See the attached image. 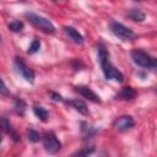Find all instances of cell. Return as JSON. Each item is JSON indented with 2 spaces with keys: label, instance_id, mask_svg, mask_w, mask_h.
I'll return each mask as SVG.
<instances>
[{
  "label": "cell",
  "instance_id": "1",
  "mask_svg": "<svg viewBox=\"0 0 157 157\" xmlns=\"http://www.w3.org/2000/svg\"><path fill=\"white\" fill-rule=\"evenodd\" d=\"M98 60L107 80H115L118 82H121L124 80V75L109 61V53L103 44L98 45Z\"/></svg>",
  "mask_w": 157,
  "mask_h": 157
},
{
  "label": "cell",
  "instance_id": "2",
  "mask_svg": "<svg viewBox=\"0 0 157 157\" xmlns=\"http://www.w3.org/2000/svg\"><path fill=\"white\" fill-rule=\"evenodd\" d=\"M25 16L34 27H37L42 32H45V33H54L55 32V26L48 18L39 16L37 13H33V12H27Z\"/></svg>",
  "mask_w": 157,
  "mask_h": 157
},
{
  "label": "cell",
  "instance_id": "3",
  "mask_svg": "<svg viewBox=\"0 0 157 157\" xmlns=\"http://www.w3.org/2000/svg\"><path fill=\"white\" fill-rule=\"evenodd\" d=\"M131 59L134 60V63L141 67H147V69H155L157 65V61L153 56H151L148 53L140 50V49H135L131 52Z\"/></svg>",
  "mask_w": 157,
  "mask_h": 157
},
{
  "label": "cell",
  "instance_id": "4",
  "mask_svg": "<svg viewBox=\"0 0 157 157\" xmlns=\"http://www.w3.org/2000/svg\"><path fill=\"white\" fill-rule=\"evenodd\" d=\"M109 27H110V31L113 32V34L123 40H131L136 37V34L129 27L124 26L123 23H120L118 21H110Z\"/></svg>",
  "mask_w": 157,
  "mask_h": 157
},
{
  "label": "cell",
  "instance_id": "5",
  "mask_svg": "<svg viewBox=\"0 0 157 157\" xmlns=\"http://www.w3.org/2000/svg\"><path fill=\"white\" fill-rule=\"evenodd\" d=\"M42 139H43V146L45 151H48L49 153H56L61 148V144L53 131L45 132Z\"/></svg>",
  "mask_w": 157,
  "mask_h": 157
},
{
  "label": "cell",
  "instance_id": "6",
  "mask_svg": "<svg viewBox=\"0 0 157 157\" xmlns=\"http://www.w3.org/2000/svg\"><path fill=\"white\" fill-rule=\"evenodd\" d=\"M13 64H15L16 71H17L27 82H29V83H33V82H34V72H33V70L29 69V67L26 65V63H25L21 58H16Z\"/></svg>",
  "mask_w": 157,
  "mask_h": 157
},
{
  "label": "cell",
  "instance_id": "7",
  "mask_svg": "<svg viewBox=\"0 0 157 157\" xmlns=\"http://www.w3.org/2000/svg\"><path fill=\"white\" fill-rule=\"evenodd\" d=\"M134 124H135V121H134L132 117H130V115H121L113 121V126L119 131L129 130L134 126Z\"/></svg>",
  "mask_w": 157,
  "mask_h": 157
},
{
  "label": "cell",
  "instance_id": "8",
  "mask_svg": "<svg viewBox=\"0 0 157 157\" xmlns=\"http://www.w3.org/2000/svg\"><path fill=\"white\" fill-rule=\"evenodd\" d=\"M75 91L78 92L83 98H86L93 103H101L99 96L94 91H92V88H90L88 86H77V87H75Z\"/></svg>",
  "mask_w": 157,
  "mask_h": 157
},
{
  "label": "cell",
  "instance_id": "9",
  "mask_svg": "<svg viewBox=\"0 0 157 157\" xmlns=\"http://www.w3.org/2000/svg\"><path fill=\"white\" fill-rule=\"evenodd\" d=\"M64 29H65V32L69 34V37H70L75 43H77V44H83V42H85L83 36H82L77 29H75V28L71 27V26H65Z\"/></svg>",
  "mask_w": 157,
  "mask_h": 157
},
{
  "label": "cell",
  "instance_id": "10",
  "mask_svg": "<svg viewBox=\"0 0 157 157\" xmlns=\"http://www.w3.org/2000/svg\"><path fill=\"white\" fill-rule=\"evenodd\" d=\"M75 110H77L78 113H81V114H83V115H86V114H88V108H87V105L82 102V101H78V99H72V101H69L67 102Z\"/></svg>",
  "mask_w": 157,
  "mask_h": 157
},
{
  "label": "cell",
  "instance_id": "11",
  "mask_svg": "<svg viewBox=\"0 0 157 157\" xmlns=\"http://www.w3.org/2000/svg\"><path fill=\"white\" fill-rule=\"evenodd\" d=\"M136 94H137V92H136L132 87L128 86V87L121 88V91H120V93H119V97H120L121 99L130 101V99H134V98L136 97Z\"/></svg>",
  "mask_w": 157,
  "mask_h": 157
},
{
  "label": "cell",
  "instance_id": "12",
  "mask_svg": "<svg viewBox=\"0 0 157 157\" xmlns=\"http://www.w3.org/2000/svg\"><path fill=\"white\" fill-rule=\"evenodd\" d=\"M128 17H130L132 21H136V22H142L145 20V13L139 10V9H131L128 11Z\"/></svg>",
  "mask_w": 157,
  "mask_h": 157
},
{
  "label": "cell",
  "instance_id": "13",
  "mask_svg": "<svg viewBox=\"0 0 157 157\" xmlns=\"http://www.w3.org/2000/svg\"><path fill=\"white\" fill-rule=\"evenodd\" d=\"M33 113L36 114L37 118H39L42 121H47L48 120V117H49V113L45 108L40 107V105H33Z\"/></svg>",
  "mask_w": 157,
  "mask_h": 157
},
{
  "label": "cell",
  "instance_id": "14",
  "mask_svg": "<svg viewBox=\"0 0 157 157\" xmlns=\"http://www.w3.org/2000/svg\"><path fill=\"white\" fill-rule=\"evenodd\" d=\"M26 102L22 99V98H15V110L17 114L20 115H23L25 114V110H26Z\"/></svg>",
  "mask_w": 157,
  "mask_h": 157
},
{
  "label": "cell",
  "instance_id": "15",
  "mask_svg": "<svg viewBox=\"0 0 157 157\" xmlns=\"http://www.w3.org/2000/svg\"><path fill=\"white\" fill-rule=\"evenodd\" d=\"M12 128L7 120V118L5 117H0V132H6V134H11Z\"/></svg>",
  "mask_w": 157,
  "mask_h": 157
},
{
  "label": "cell",
  "instance_id": "16",
  "mask_svg": "<svg viewBox=\"0 0 157 157\" xmlns=\"http://www.w3.org/2000/svg\"><path fill=\"white\" fill-rule=\"evenodd\" d=\"M23 28V22L21 21H12L9 23V29H11L12 32H21Z\"/></svg>",
  "mask_w": 157,
  "mask_h": 157
},
{
  "label": "cell",
  "instance_id": "17",
  "mask_svg": "<svg viewBox=\"0 0 157 157\" xmlns=\"http://www.w3.org/2000/svg\"><path fill=\"white\" fill-rule=\"evenodd\" d=\"M27 137H28V140L32 141V142H38V141L40 140V135H39L36 130H33V129H29V130L27 131Z\"/></svg>",
  "mask_w": 157,
  "mask_h": 157
},
{
  "label": "cell",
  "instance_id": "18",
  "mask_svg": "<svg viewBox=\"0 0 157 157\" xmlns=\"http://www.w3.org/2000/svg\"><path fill=\"white\" fill-rule=\"evenodd\" d=\"M40 49V42L38 39H33V42L31 43V45L28 47V53L29 54H34Z\"/></svg>",
  "mask_w": 157,
  "mask_h": 157
},
{
  "label": "cell",
  "instance_id": "19",
  "mask_svg": "<svg viewBox=\"0 0 157 157\" xmlns=\"http://www.w3.org/2000/svg\"><path fill=\"white\" fill-rule=\"evenodd\" d=\"M82 132H83V135L86 136V137H90V136H92L94 132H96V130H92V128L91 126H88V125H86V124H82Z\"/></svg>",
  "mask_w": 157,
  "mask_h": 157
},
{
  "label": "cell",
  "instance_id": "20",
  "mask_svg": "<svg viewBox=\"0 0 157 157\" xmlns=\"http://www.w3.org/2000/svg\"><path fill=\"white\" fill-rule=\"evenodd\" d=\"M94 150L93 148H85V150H81V151H77L74 153V156H88L93 152Z\"/></svg>",
  "mask_w": 157,
  "mask_h": 157
},
{
  "label": "cell",
  "instance_id": "21",
  "mask_svg": "<svg viewBox=\"0 0 157 157\" xmlns=\"http://www.w3.org/2000/svg\"><path fill=\"white\" fill-rule=\"evenodd\" d=\"M0 94H4V96H7L9 94V90H7L5 82L2 81L1 77H0Z\"/></svg>",
  "mask_w": 157,
  "mask_h": 157
},
{
  "label": "cell",
  "instance_id": "22",
  "mask_svg": "<svg viewBox=\"0 0 157 157\" xmlns=\"http://www.w3.org/2000/svg\"><path fill=\"white\" fill-rule=\"evenodd\" d=\"M50 96H52V98H53L54 101H58V102H63V101H64V98H63L60 94L55 93V92H50Z\"/></svg>",
  "mask_w": 157,
  "mask_h": 157
},
{
  "label": "cell",
  "instance_id": "23",
  "mask_svg": "<svg viewBox=\"0 0 157 157\" xmlns=\"http://www.w3.org/2000/svg\"><path fill=\"white\" fill-rule=\"evenodd\" d=\"M1 141H2V135H1V132H0V144H1Z\"/></svg>",
  "mask_w": 157,
  "mask_h": 157
},
{
  "label": "cell",
  "instance_id": "24",
  "mask_svg": "<svg viewBox=\"0 0 157 157\" xmlns=\"http://www.w3.org/2000/svg\"><path fill=\"white\" fill-rule=\"evenodd\" d=\"M1 39H2V38H1V34H0V43H1Z\"/></svg>",
  "mask_w": 157,
  "mask_h": 157
},
{
  "label": "cell",
  "instance_id": "25",
  "mask_svg": "<svg viewBox=\"0 0 157 157\" xmlns=\"http://www.w3.org/2000/svg\"><path fill=\"white\" fill-rule=\"evenodd\" d=\"M134 1H142V0H134Z\"/></svg>",
  "mask_w": 157,
  "mask_h": 157
},
{
  "label": "cell",
  "instance_id": "26",
  "mask_svg": "<svg viewBox=\"0 0 157 157\" xmlns=\"http://www.w3.org/2000/svg\"><path fill=\"white\" fill-rule=\"evenodd\" d=\"M20 1H25V0H20Z\"/></svg>",
  "mask_w": 157,
  "mask_h": 157
}]
</instances>
